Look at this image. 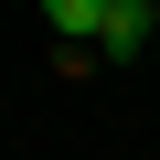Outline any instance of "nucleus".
I'll use <instances>...</instances> for the list:
<instances>
[{
    "label": "nucleus",
    "instance_id": "f257e3e1",
    "mask_svg": "<svg viewBox=\"0 0 160 160\" xmlns=\"http://www.w3.org/2000/svg\"><path fill=\"white\" fill-rule=\"evenodd\" d=\"M43 22L64 43V75H96V32H107V0H43Z\"/></svg>",
    "mask_w": 160,
    "mask_h": 160
},
{
    "label": "nucleus",
    "instance_id": "f03ea898",
    "mask_svg": "<svg viewBox=\"0 0 160 160\" xmlns=\"http://www.w3.org/2000/svg\"><path fill=\"white\" fill-rule=\"evenodd\" d=\"M149 22H160L149 0H107V32H96V64H128V53L149 43Z\"/></svg>",
    "mask_w": 160,
    "mask_h": 160
}]
</instances>
